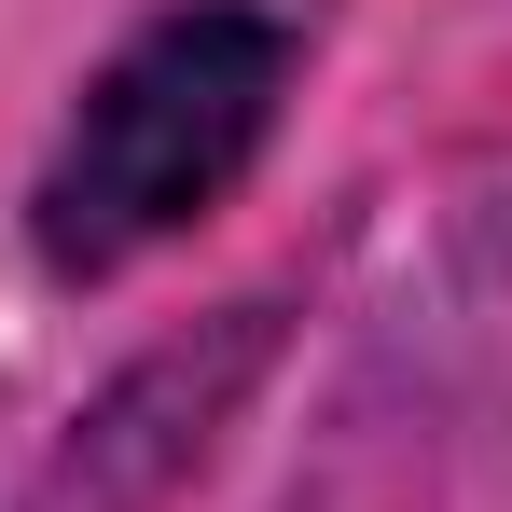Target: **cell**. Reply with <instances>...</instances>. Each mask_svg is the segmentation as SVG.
<instances>
[{
	"mask_svg": "<svg viewBox=\"0 0 512 512\" xmlns=\"http://www.w3.org/2000/svg\"><path fill=\"white\" fill-rule=\"evenodd\" d=\"M277 97H291V28H277V14L194 0L167 28H139L84 84L56 167L28 194L42 263H56V277H111V263H139L153 236L208 222V208L236 194V167L263 153Z\"/></svg>",
	"mask_w": 512,
	"mask_h": 512,
	"instance_id": "1",
	"label": "cell"
}]
</instances>
